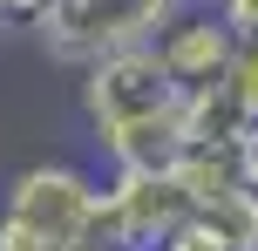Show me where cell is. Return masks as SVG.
<instances>
[{"label": "cell", "mask_w": 258, "mask_h": 251, "mask_svg": "<svg viewBox=\"0 0 258 251\" xmlns=\"http://www.w3.org/2000/svg\"><path fill=\"white\" fill-rule=\"evenodd\" d=\"M82 109H89L95 143L116 170H170L183 149V89L163 75L150 41L109 48L82 61Z\"/></svg>", "instance_id": "1"}, {"label": "cell", "mask_w": 258, "mask_h": 251, "mask_svg": "<svg viewBox=\"0 0 258 251\" xmlns=\"http://www.w3.org/2000/svg\"><path fill=\"white\" fill-rule=\"evenodd\" d=\"M177 7L183 0H41L34 27H41V41H48V54L95 61V54H109V48L150 41Z\"/></svg>", "instance_id": "2"}, {"label": "cell", "mask_w": 258, "mask_h": 251, "mask_svg": "<svg viewBox=\"0 0 258 251\" xmlns=\"http://www.w3.org/2000/svg\"><path fill=\"white\" fill-rule=\"evenodd\" d=\"M183 217H190V197L170 170H116V184L95 190V244L156 251V238H170Z\"/></svg>", "instance_id": "3"}, {"label": "cell", "mask_w": 258, "mask_h": 251, "mask_svg": "<svg viewBox=\"0 0 258 251\" xmlns=\"http://www.w3.org/2000/svg\"><path fill=\"white\" fill-rule=\"evenodd\" d=\"M0 211L14 224H34L48 238H61V244H82V251L95 244V184L75 163H34V170H21L7 184Z\"/></svg>", "instance_id": "4"}, {"label": "cell", "mask_w": 258, "mask_h": 251, "mask_svg": "<svg viewBox=\"0 0 258 251\" xmlns=\"http://www.w3.org/2000/svg\"><path fill=\"white\" fill-rule=\"evenodd\" d=\"M150 48H156V61H163V75L190 95V89H204V81H224V68H231V54H238V34L224 27V14H211V7L204 14L177 7L150 34Z\"/></svg>", "instance_id": "5"}, {"label": "cell", "mask_w": 258, "mask_h": 251, "mask_svg": "<svg viewBox=\"0 0 258 251\" xmlns=\"http://www.w3.org/2000/svg\"><path fill=\"white\" fill-rule=\"evenodd\" d=\"M258 129V116L238 102L231 81H204L183 95V143H245Z\"/></svg>", "instance_id": "6"}, {"label": "cell", "mask_w": 258, "mask_h": 251, "mask_svg": "<svg viewBox=\"0 0 258 251\" xmlns=\"http://www.w3.org/2000/svg\"><path fill=\"white\" fill-rule=\"evenodd\" d=\"M170 177H177V190L197 211V204L224 197L231 184H245V143H183L177 163H170Z\"/></svg>", "instance_id": "7"}, {"label": "cell", "mask_w": 258, "mask_h": 251, "mask_svg": "<svg viewBox=\"0 0 258 251\" xmlns=\"http://www.w3.org/2000/svg\"><path fill=\"white\" fill-rule=\"evenodd\" d=\"M197 217H204L231 251H258V190H251V184H231L224 197L197 204Z\"/></svg>", "instance_id": "8"}, {"label": "cell", "mask_w": 258, "mask_h": 251, "mask_svg": "<svg viewBox=\"0 0 258 251\" xmlns=\"http://www.w3.org/2000/svg\"><path fill=\"white\" fill-rule=\"evenodd\" d=\"M224 81H231L238 102L258 116V34H238V54H231V68H224Z\"/></svg>", "instance_id": "9"}, {"label": "cell", "mask_w": 258, "mask_h": 251, "mask_svg": "<svg viewBox=\"0 0 258 251\" xmlns=\"http://www.w3.org/2000/svg\"><path fill=\"white\" fill-rule=\"evenodd\" d=\"M156 251H231V244H224V238H218V231H211V224H204V217H197V211H190V217H183V224H177V231H170V238H156Z\"/></svg>", "instance_id": "10"}, {"label": "cell", "mask_w": 258, "mask_h": 251, "mask_svg": "<svg viewBox=\"0 0 258 251\" xmlns=\"http://www.w3.org/2000/svg\"><path fill=\"white\" fill-rule=\"evenodd\" d=\"M0 251H82V244H61V238H48V231H34V224H14V217L0 211Z\"/></svg>", "instance_id": "11"}, {"label": "cell", "mask_w": 258, "mask_h": 251, "mask_svg": "<svg viewBox=\"0 0 258 251\" xmlns=\"http://www.w3.org/2000/svg\"><path fill=\"white\" fill-rule=\"evenodd\" d=\"M218 14L231 34H258V0H218Z\"/></svg>", "instance_id": "12"}, {"label": "cell", "mask_w": 258, "mask_h": 251, "mask_svg": "<svg viewBox=\"0 0 258 251\" xmlns=\"http://www.w3.org/2000/svg\"><path fill=\"white\" fill-rule=\"evenodd\" d=\"M41 0H0V21H34Z\"/></svg>", "instance_id": "13"}, {"label": "cell", "mask_w": 258, "mask_h": 251, "mask_svg": "<svg viewBox=\"0 0 258 251\" xmlns=\"http://www.w3.org/2000/svg\"><path fill=\"white\" fill-rule=\"evenodd\" d=\"M245 184H251V190H258V129H251V136H245Z\"/></svg>", "instance_id": "14"}, {"label": "cell", "mask_w": 258, "mask_h": 251, "mask_svg": "<svg viewBox=\"0 0 258 251\" xmlns=\"http://www.w3.org/2000/svg\"><path fill=\"white\" fill-rule=\"evenodd\" d=\"M89 251H122V244H89Z\"/></svg>", "instance_id": "15"}]
</instances>
